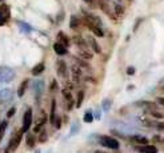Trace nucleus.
Listing matches in <instances>:
<instances>
[{
	"instance_id": "obj_1",
	"label": "nucleus",
	"mask_w": 164,
	"mask_h": 153,
	"mask_svg": "<svg viewBox=\"0 0 164 153\" xmlns=\"http://www.w3.org/2000/svg\"><path fill=\"white\" fill-rule=\"evenodd\" d=\"M23 130H19L14 137L11 138V141L10 144H8V146H7V149H6V153H12V152H15L17 149V146L20 145V142H21V138H23Z\"/></svg>"
},
{
	"instance_id": "obj_2",
	"label": "nucleus",
	"mask_w": 164,
	"mask_h": 153,
	"mask_svg": "<svg viewBox=\"0 0 164 153\" xmlns=\"http://www.w3.org/2000/svg\"><path fill=\"white\" fill-rule=\"evenodd\" d=\"M99 142H100V145H103L105 148H109V149H119V141L116 140V138H113V137H109V136H101L99 138Z\"/></svg>"
},
{
	"instance_id": "obj_3",
	"label": "nucleus",
	"mask_w": 164,
	"mask_h": 153,
	"mask_svg": "<svg viewBox=\"0 0 164 153\" xmlns=\"http://www.w3.org/2000/svg\"><path fill=\"white\" fill-rule=\"evenodd\" d=\"M31 124H32V109L28 108V109L25 111L24 117H23V128H21V130H23L24 133L28 132L31 128Z\"/></svg>"
},
{
	"instance_id": "obj_4",
	"label": "nucleus",
	"mask_w": 164,
	"mask_h": 153,
	"mask_svg": "<svg viewBox=\"0 0 164 153\" xmlns=\"http://www.w3.org/2000/svg\"><path fill=\"white\" fill-rule=\"evenodd\" d=\"M56 68H57V75H59L60 77H67L68 69H67V64H65L63 60H59V61H57Z\"/></svg>"
},
{
	"instance_id": "obj_5",
	"label": "nucleus",
	"mask_w": 164,
	"mask_h": 153,
	"mask_svg": "<svg viewBox=\"0 0 164 153\" xmlns=\"http://www.w3.org/2000/svg\"><path fill=\"white\" fill-rule=\"evenodd\" d=\"M67 48H68V47H65L64 44H61V43H59V42H56V43L54 44V51H55L59 56L67 55V53H68V49H67Z\"/></svg>"
},
{
	"instance_id": "obj_6",
	"label": "nucleus",
	"mask_w": 164,
	"mask_h": 153,
	"mask_svg": "<svg viewBox=\"0 0 164 153\" xmlns=\"http://www.w3.org/2000/svg\"><path fill=\"white\" fill-rule=\"evenodd\" d=\"M136 149H137V152H140V153H157V148L155 145H148V144L136 146Z\"/></svg>"
},
{
	"instance_id": "obj_7",
	"label": "nucleus",
	"mask_w": 164,
	"mask_h": 153,
	"mask_svg": "<svg viewBox=\"0 0 164 153\" xmlns=\"http://www.w3.org/2000/svg\"><path fill=\"white\" fill-rule=\"evenodd\" d=\"M72 42L76 44V46L80 48V49H87V42L84 40L80 35H75L72 37Z\"/></svg>"
},
{
	"instance_id": "obj_8",
	"label": "nucleus",
	"mask_w": 164,
	"mask_h": 153,
	"mask_svg": "<svg viewBox=\"0 0 164 153\" xmlns=\"http://www.w3.org/2000/svg\"><path fill=\"white\" fill-rule=\"evenodd\" d=\"M72 76H73V81L76 84L80 81V77L83 76V72H82V68L79 65H73L72 67Z\"/></svg>"
},
{
	"instance_id": "obj_9",
	"label": "nucleus",
	"mask_w": 164,
	"mask_h": 153,
	"mask_svg": "<svg viewBox=\"0 0 164 153\" xmlns=\"http://www.w3.org/2000/svg\"><path fill=\"white\" fill-rule=\"evenodd\" d=\"M131 141L137 144V145H145V144H149L148 138H145L143 136H137V134H135V136H131Z\"/></svg>"
},
{
	"instance_id": "obj_10",
	"label": "nucleus",
	"mask_w": 164,
	"mask_h": 153,
	"mask_svg": "<svg viewBox=\"0 0 164 153\" xmlns=\"http://www.w3.org/2000/svg\"><path fill=\"white\" fill-rule=\"evenodd\" d=\"M136 105L144 108V109H147V111L157 109V105L155 104V103H152V101H139V103H136Z\"/></svg>"
},
{
	"instance_id": "obj_11",
	"label": "nucleus",
	"mask_w": 164,
	"mask_h": 153,
	"mask_svg": "<svg viewBox=\"0 0 164 153\" xmlns=\"http://www.w3.org/2000/svg\"><path fill=\"white\" fill-rule=\"evenodd\" d=\"M86 25L90 28V31L92 33H95V36H97V37H103L104 36V32L100 27H96V25H92V24H86Z\"/></svg>"
},
{
	"instance_id": "obj_12",
	"label": "nucleus",
	"mask_w": 164,
	"mask_h": 153,
	"mask_svg": "<svg viewBox=\"0 0 164 153\" xmlns=\"http://www.w3.org/2000/svg\"><path fill=\"white\" fill-rule=\"evenodd\" d=\"M46 123H47V116L44 115V112H43V117L38 121V124H36V125H35L33 132H35V133H39V132H40V130L43 129V127H44V124H46Z\"/></svg>"
},
{
	"instance_id": "obj_13",
	"label": "nucleus",
	"mask_w": 164,
	"mask_h": 153,
	"mask_svg": "<svg viewBox=\"0 0 164 153\" xmlns=\"http://www.w3.org/2000/svg\"><path fill=\"white\" fill-rule=\"evenodd\" d=\"M28 83H29V80L25 79V80H23V81H21V84L19 85V89H17V96H19V97H23V96H24L25 89H27V87H28Z\"/></svg>"
},
{
	"instance_id": "obj_14",
	"label": "nucleus",
	"mask_w": 164,
	"mask_h": 153,
	"mask_svg": "<svg viewBox=\"0 0 164 153\" xmlns=\"http://www.w3.org/2000/svg\"><path fill=\"white\" fill-rule=\"evenodd\" d=\"M44 69H46V65H44V63H39V64H36L32 68V75L33 76H39V75H42L43 72H44Z\"/></svg>"
},
{
	"instance_id": "obj_15",
	"label": "nucleus",
	"mask_w": 164,
	"mask_h": 153,
	"mask_svg": "<svg viewBox=\"0 0 164 153\" xmlns=\"http://www.w3.org/2000/svg\"><path fill=\"white\" fill-rule=\"evenodd\" d=\"M88 43H90V46L92 47V49L95 51V53H100L101 52V47L99 46V43L95 40V37H92V36H90L88 37Z\"/></svg>"
},
{
	"instance_id": "obj_16",
	"label": "nucleus",
	"mask_w": 164,
	"mask_h": 153,
	"mask_svg": "<svg viewBox=\"0 0 164 153\" xmlns=\"http://www.w3.org/2000/svg\"><path fill=\"white\" fill-rule=\"evenodd\" d=\"M99 6H100V8H101V11L103 12H105L107 15H109L112 19H115L113 17V15H112V12H111V10H109V6H108V3L105 2V0H99Z\"/></svg>"
},
{
	"instance_id": "obj_17",
	"label": "nucleus",
	"mask_w": 164,
	"mask_h": 153,
	"mask_svg": "<svg viewBox=\"0 0 164 153\" xmlns=\"http://www.w3.org/2000/svg\"><path fill=\"white\" fill-rule=\"evenodd\" d=\"M57 42L61 43V44H64L65 47H69V39H68V36L65 35L64 32H59L57 33Z\"/></svg>"
},
{
	"instance_id": "obj_18",
	"label": "nucleus",
	"mask_w": 164,
	"mask_h": 153,
	"mask_svg": "<svg viewBox=\"0 0 164 153\" xmlns=\"http://www.w3.org/2000/svg\"><path fill=\"white\" fill-rule=\"evenodd\" d=\"M56 119V100H52L51 103V115H50V123L54 124Z\"/></svg>"
},
{
	"instance_id": "obj_19",
	"label": "nucleus",
	"mask_w": 164,
	"mask_h": 153,
	"mask_svg": "<svg viewBox=\"0 0 164 153\" xmlns=\"http://www.w3.org/2000/svg\"><path fill=\"white\" fill-rule=\"evenodd\" d=\"M0 13L6 17V20H8L10 19V7L6 6V4H2L0 6Z\"/></svg>"
},
{
	"instance_id": "obj_20",
	"label": "nucleus",
	"mask_w": 164,
	"mask_h": 153,
	"mask_svg": "<svg viewBox=\"0 0 164 153\" xmlns=\"http://www.w3.org/2000/svg\"><path fill=\"white\" fill-rule=\"evenodd\" d=\"M148 113L155 119H164V113L157 109H151V111H148Z\"/></svg>"
},
{
	"instance_id": "obj_21",
	"label": "nucleus",
	"mask_w": 164,
	"mask_h": 153,
	"mask_svg": "<svg viewBox=\"0 0 164 153\" xmlns=\"http://www.w3.org/2000/svg\"><path fill=\"white\" fill-rule=\"evenodd\" d=\"M79 56L84 60H91L92 59V53L87 52V49H80V51H79Z\"/></svg>"
},
{
	"instance_id": "obj_22",
	"label": "nucleus",
	"mask_w": 164,
	"mask_h": 153,
	"mask_svg": "<svg viewBox=\"0 0 164 153\" xmlns=\"http://www.w3.org/2000/svg\"><path fill=\"white\" fill-rule=\"evenodd\" d=\"M83 120H84V123H87V124H91L92 121H94V115H92V112H91V111H87L86 113H84V117H83Z\"/></svg>"
},
{
	"instance_id": "obj_23",
	"label": "nucleus",
	"mask_w": 164,
	"mask_h": 153,
	"mask_svg": "<svg viewBox=\"0 0 164 153\" xmlns=\"http://www.w3.org/2000/svg\"><path fill=\"white\" fill-rule=\"evenodd\" d=\"M79 23H80V21H79V19L76 16H71V21H69V27L72 29H76V28H79Z\"/></svg>"
},
{
	"instance_id": "obj_24",
	"label": "nucleus",
	"mask_w": 164,
	"mask_h": 153,
	"mask_svg": "<svg viewBox=\"0 0 164 153\" xmlns=\"http://www.w3.org/2000/svg\"><path fill=\"white\" fill-rule=\"evenodd\" d=\"M35 142H36V137H35L33 134H28V136H27V145H28V148H33Z\"/></svg>"
},
{
	"instance_id": "obj_25",
	"label": "nucleus",
	"mask_w": 164,
	"mask_h": 153,
	"mask_svg": "<svg viewBox=\"0 0 164 153\" xmlns=\"http://www.w3.org/2000/svg\"><path fill=\"white\" fill-rule=\"evenodd\" d=\"M84 100V91H79L78 92V101H76V108H80Z\"/></svg>"
},
{
	"instance_id": "obj_26",
	"label": "nucleus",
	"mask_w": 164,
	"mask_h": 153,
	"mask_svg": "<svg viewBox=\"0 0 164 153\" xmlns=\"http://www.w3.org/2000/svg\"><path fill=\"white\" fill-rule=\"evenodd\" d=\"M47 138H48L47 132H46L44 129H42L40 132H39V141H40V142H46V141H47Z\"/></svg>"
},
{
	"instance_id": "obj_27",
	"label": "nucleus",
	"mask_w": 164,
	"mask_h": 153,
	"mask_svg": "<svg viewBox=\"0 0 164 153\" xmlns=\"http://www.w3.org/2000/svg\"><path fill=\"white\" fill-rule=\"evenodd\" d=\"M7 129V121H3V123H0V141L3 140V136H4V132H6Z\"/></svg>"
},
{
	"instance_id": "obj_28",
	"label": "nucleus",
	"mask_w": 164,
	"mask_h": 153,
	"mask_svg": "<svg viewBox=\"0 0 164 153\" xmlns=\"http://www.w3.org/2000/svg\"><path fill=\"white\" fill-rule=\"evenodd\" d=\"M76 63L79 64V67H80V68H87V69H90V64H88L87 61H84V59H76Z\"/></svg>"
},
{
	"instance_id": "obj_29",
	"label": "nucleus",
	"mask_w": 164,
	"mask_h": 153,
	"mask_svg": "<svg viewBox=\"0 0 164 153\" xmlns=\"http://www.w3.org/2000/svg\"><path fill=\"white\" fill-rule=\"evenodd\" d=\"M155 144H159V145H162L164 148V138L162 136H155L153 137V140H152Z\"/></svg>"
},
{
	"instance_id": "obj_30",
	"label": "nucleus",
	"mask_w": 164,
	"mask_h": 153,
	"mask_svg": "<svg viewBox=\"0 0 164 153\" xmlns=\"http://www.w3.org/2000/svg\"><path fill=\"white\" fill-rule=\"evenodd\" d=\"M115 13H116V16H122L124 13V8L122 6H119V4H116L115 6Z\"/></svg>"
},
{
	"instance_id": "obj_31",
	"label": "nucleus",
	"mask_w": 164,
	"mask_h": 153,
	"mask_svg": "<svg viewBox=\"0 0 164 153\" xmlns=\"http://www.w3.org/2000/svg\"><path fill=\"white\" fill-rule=\"evenodd\" d=\"M109 108H111V100H108V98H104V100H103V109L105 112H108Z\"/></svg>"
},
{
	"instance_id": "obj_32",
	"label": "nucleus",
	"mask_w": 164,
	"mask_h": 153,
	"mask_svg": "<svg viewBox=\"0 0 164 153\" xmlns=\"http://www.w3.org/2000/svg\"><path fill=\"white\" fill-rule=\"evenodd\" d=\"M63 96H64V98L65 100H71V98H72V93L69 92V89H63Z\"/></svg>"
},
{
	"instance_id": "obj_33",
	"label": "nucleus",
	"mask_w": 164,
	"mask_h": 153,
	"mask_svg": "<svg viewBox=\"0 0 164 153\" xmlns=\"http://www.w3.org/2000/svg\"><path fill=\"white\" fill-rule=\"evenodd\" d=\"M56 89H57V81H56V80H52V83L50 85V91L51 92H55Z\"/></svg>"
},
{
	"instance_id": "obj_34",
	"label": "nucleus",
	"mask_w": 164,
	"mask_h": 153,
	"mask_svg": "<svg viewBox=\"0 0 164 153\" xmlns=\"http://www.w3.org/2000/svg\"><path fill=\"white\" fill-rule=\"evenodd\" d=\"M15 112H16V108H15V107H12L11 109L7 112V117H8V119H10V117H12V116L15 115Z\"/></svg>"
},
{
	"instance_id": "obj_35",
	"label": "nucleus",
	"mask_w": 164,
	"mask_h": 153,
	"mask_svg": "<svg viewBox=\"0 0 164 153\" xmlns=\"http://www.w3.org/2000/svg\"><path fill=\"white\" fill-rule=\"evenodd\" d=\"M55 128H57V129H60L61 128V119L60 117H57V119H55Z\"/></svg>"
},
{
	"instance_id": "obj_36",
	"label": "nucleus",
	"mask_w": 164,
	"mask_h": 153,
	"mask_svg": "<svg viewBox=\"0 0 164 153\" xmlns=\"http://www.w3.org/2000/svg\"><path fill=\"white\" fill-rule=\"evenodd\" d=\"M134 73H135L134 67H128V68H127V75H134Z\"/></svg>"
},
{
	"instance_id": "obj_37",
	"label": "nucleus",
	"mask_w": 164,
	"mask_h": 153,
	"mask_svg": "<svg viewBox=\"0 0 164 153\" xmlns=\"http://www.w3.org/2000/svg\"><path fill=\"white\" fill-rule=\"evenodd\" d=\"M73 103H75V101H73V98H71V100H68V107H67V108H68V111H71V109L73 108Z\"/></svg>"
},
{
	"instance_id": "obj_38",
	"label": "nucleus",
	"mask_w": 164,
	"mask_h": 153,
	"mask_svg": "<svg viewBox=\"0 0 164 153\" xmlns=\"http://www.w3.org/2000/svg\"><path fill=\"white\" fill-rule=\"evenodd\" d=\"M6 17H4L3 15H2V13H0V25H4V24H6Z\"/></svg>"
},
{
	"instance_id": "obj_39",
	"label": "nucleus",
	"mask_w": 164,
	"mask_h": 153,
	"mask_svg": "<svg viewBox=\"0 0 164 153\" xmlns=\"http://www.w3.org/2000/svg\"><path fill=\"white\" fill-rule=\"evenodd\" d=\"M156 128L160 129V130H164V123H159V124L156 125Z\"/></svg>"
},
{
	"instance_id": "obj_40",
	"label": "nucleus",
	"mask_w": 164,
	"mask_h": 153,
	"mask_svg": "<svg viewBox=\"0 0 164 153\" xmlns=\"http://www.w3.org/2000/svg\"><path fill=\"white\" fill-rule=\"evenodd\" d=\"M160 105H164V97H157V100H156Z\"/></svg>"
},
{
	"instance_id": "obj_41",
	"label": "nucleus",
	"mask_w": 164,
	"mask_h": 153,
	"mask_svg": "<svg viewBox=\"0 0 164 153\" xmlns=\"http://www.w3.org/2000/svg\"><path fill=\"white\" fill-rule=\"evenodd\" d=\"M84 2H86V3H90V4H91L92 2H94V0H84Z\"/></svg>"
},
{
	"instance_id": "obj_42",
	"label": "nucleus",
	"mask_w": 164,
	"mask_h": 153,
	"mask_svg": "<svg viewBox=\"0 0 164 153\" xmlns=\"http://www.w3.org/2000/svg\"><path fill=\"white\" fill-rule=\"evenodd\" d=\"M95 153H107V152H103V151H96Z\"/></svg>"
},
{
	"instance_id": "obj_43",
	"label": "nucleus",
	"mask_w": 164,
	"mask_h": 153,
	"mask_svg": "<svg viewBox=\"0 0 164 153\" xmlns=\"http://www.w3.org/2000/svg\"><path fill=\"white\" fill-rule=\"evenodd\" d=\"M162 91H163V92H164V85H163V87H162Z\"/></svg>"
},
{
	"instance_id": "obj_44",
	"label": "nucleus",
	"mask_w": 164,
	"mask_h": 153,
	"mask_svg": "<svg viewBox=\"0 0 164 153\" xmlns=\"http://www.w3.org/2000/svg\"><path fill=\"white\" fill-rule=\"evenodd\" d=\"M2 2H3V0H0V3H2Z\"/></svg>"
},
{
	"instance_id": "obj_45",
	"label": "nucleus",
	"mask_w": 164,
	"mask_h": 153,
	"mask_svg": "<svg viewBox=\"0 0 164 153\" xmlns=\"http://www.w3.org/2000/svg\"><path fill=\"white\" fill-rule=\"evenodd\" d=\"M128 2H131V0H128Z\"/></svg>"
},
{
	"instance_id": "obj_46",
	"label": "nucleus",
	"mask_w": 164,
	"mask_h": 153,
	"mask_svg": "<svg viewBox=\"0 0 164 153\" xmlns=\"http://www.w3.org/2000/svg\"><path fill=\"white\" fill-rule=\"evenodd\" d=\"M107 2H108V0H107Z\"/></svg>"
}]
</instances>
